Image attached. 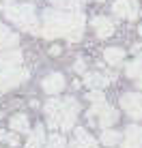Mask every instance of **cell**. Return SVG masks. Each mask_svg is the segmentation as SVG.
<instances>
[{"label":"cell","mask_w":142,"mask_h":148,"mask_svg":"<svg viewBox=\"0 0 142 148\" xmlns=\"http://www.w3.org/2000/svg\"><path fill=\"white\" fill-rule=\"evenodd\" d=\"M11 2H13V0H0V9H7Z\"/></svg>","instance_id":"4316f807"},{"label":"cell","mask_w":142,"mask_h":148,"mask_svg":"<svg viewBox=\"0 0 142 148\" xmlns=\"http://www.w3.org/2000/svg\"><path fill=\"white\" fill-rule=\"evenodd\" d=\"M41 86H43V90L48 95H58L60 90L65 88V77H63V73H50V75H45L43 82H41Z\"/></svg>","instance_id":"9c48e42d"},{"label":"cell","mask_w":142,"mask_h":148,"mask_svg":"<svg viewBox=\"0 0 142 148\" xmlns=\"http://www.w3.org/2000/svg\"><path fill=\"white\" fill-rule=\"evenodd\" d=\"M43 142H45L43 127H41V125H37V127L32 129V133H30L28 142H26V148H41V146H43Z\"/></svg>","instance_id":"2e32d148"},{"label":"cell","mask_w":142,"mask_h":148,"mask_svg":"<svg viewBox=\"0 0 142 148\" xmlns=\"http://www.w3.org/2000/svg\"><path fill=\"white\" fill-rule=\"evenodd\" d=\"M99 2H103V0H99Z\"/></svg>","instance_id":"f546056e"},{"label":"cell","mask_w":142,"mask_h":148,"mask_svg":"<svg viewBox=\"0 0 142 148\" xmlns=\"http://www.w3.org/2000/svg\"><path fill=\"white\" fill-rule=\"evenodd\" d=\"M50 54H52V56L60 54V47H58V45H54V47H50Z\"/></svg>","instance_id":"484cf974"},{"label":"cell","mask_w":142,"mask_h":148,"mask_svg":"<svg viewBox=\"0 0 142 148\" xmlns=\"http://www.w3.org/2000/svg\"><path fill=\"white\" fill-rule=\"evenodd\" d=\"M138 32H140V37H142V26H140V28H138Z\"/></svg>","instance_id":"f1b7e54d"},{"label":"cell","mask_w":142,"mask_h":148,"mask_svg":"<svg viewBox=\"0 0 142 148\" xmlns=\"http://www.w3.org/2000/svg\"><path fill=\"white\" fill-rule=\"evenodd\" d=\"M90 26H93L95 34L99 39H108L114 34V22L110 17H103V15H97V17L90 19Z\"/></svg>","instance_id":"52a82bcc"},{"label":"cell","mask_w":142,"mask_h":148,"mask_svg":"<svg viewBox=\"0 0 142 148\" xmlns=\"http://www.w3.org/2000/svg\"><path fill=\"white\" fill-rule=\"evenodd\" d=\"M114 79V73H84V84L93 90H101Z\"/></svg>","instance_id":"ba28073f"},{"label":"cell","mask_w":142,"mask_h":148,"mask_svg":"<svg viewBox=\"0 0 142 148\" xmlns=\"http://www.w3.org/2000/svg\"><path fill=\"white\" fill-rule=\"evenodd\" d=\"M125 73H127L129 77H134V79H142V58L129 62L127 67H125Z\"/></svg>","instance_id":"d6986e66"},{"label":"cell","mask_w":142,"mask_h":148,"mask_svg":"<svg viewBox=\"0 0 142 148\" xmlns=\"http://www.w3.org/2000/svg\"><path fill=\"white\" fill-rule=\"evenodd\" d=\"M86 17L82 11H54L48 9L43 11V26L39 30V34L45 39H58V37H67L69 41H80L82 39V30H84Z\"/></svg>","instance_id":"6da1fadb"},{"label":"cell","mask_w":142,"mask_h":148,"mask_svg":"<svg viewBox=\"0 0 142 148\" xmlns=\"http://www.w3.org/2000/svg\"><path fill=\"white\" fill-rule=\"evenodd\" d=\"M0 140H2V142H9L11 146H17V144H19V137H17V135H11V133H7V131H2V129H0Z\"/></svg>","instance_id":"7402d4cb"},{"label":"cell","mask_w":142,"mask_h":148,"mask_svg":"<svg viewBox=\"0 0 142 148\" xmlns=\"http://www.w3.org/2000/svg\"><path fill=\"white\" fill-rule=\"evenodd\" d=\"M131 52H134L136 56H138V58H142V43H136L134 47H131Z\"/></svg>","instance_id":"cb8c5ba5"},{"label":"cell","mask_w":142,"mask_h":148,"mask_svg":"<svg viewBox=\"0 0 142 148\" xmlns=\"http://www.w3.org/2000/svg\"><path fill=\"white\" fill-rule=\"evenodd\" d=\"M24 56L19 49H2L0 54V67H19Z\"/></svg>","instance_id":"7c38bea8"},{"label":"cell","mask_w":142,"mask_h":148,"mask_svg":"<svg viewBox=\"0 0 142 148\" xmlns=\"http://www.w3.org/2000/svg\"><path fill=\"white\" fill-rule=\"evenodd\" d=\"M123 148H142V127L129 125L127 129H125Z\"/></svg>","instance_id":"30bf717a"},{"label":"cell","mask_w":142,"mask_h":148,"mask_svg":"<svg viewBox=\"0 0 142 148\" xmlns=\"http://www.w3.org/2000/svg\"><path fill=\"white\" fill-rule=\"evenodd\" d=\"M4 17H7L9 22H13L15 26H19L22 30H26V32L39 34V30H41L32 4H15V7L9 4V7L4 9Z\"/></svg>","instance_id":"3957f363"},{"label":"cell","mask_w":142,"mask_h":148,"mask_svg":"<svg viewBox=\"0 0 142 148\" xmlns=\"http://www.w3.org/2000/svg\"><path fill=\"white\" fill-rule=\"evenodd\" d=\"M88 116H97L99 127H103V129L112 127L114 122L119 120V112H116L114 108H110L105 101H101V103H93V108L88 110Z\"/></svg>","instance_id":"5b68a950"},{"label":"cell","mask_w":142,"mask_h":148,"mask_svg":"<svg viewBox=\"0 0 142 148\" xmlns=\"http://www.w3.org/2000/svg\"><path fill=\"white\" fill-rule=\"evenodd\" d=\"M80 112V103L75 99H50L45 103V114H48V125L52 129L71 131L75 125V116Z\"/></svg>","instance_id":"7a4b0ae2"},{"label":"cell","mask_w":142,"mask_h":148,"mask_svg":"<svg viewBox=\"0 0 142 148\" xmlns=\"http://www.w3.org/2000/svg\"><path fill=\"white\" fill-rule=\"evenodd\" d=\"M19 43V37L15 32H11L2 22H0V49H11Z\"/></svg>","instance_id":"4fadbf2b"},{"label":"cell","mask_w":142,"mask_h":148,"mask_svg":"<svg viewBox=\"0 0 142 148\" xmlns=\"http://www.w3.org/2000/svg\"><path fill=\"white\" fill-rule=\"evenodd\" d=\"M28 77V71L26 69H19V67H0V90H9L19 86L24 79Z\"/></svg>","instance_id":"277c9868"},{"label":"cell","mask_w":142,"mask_h":148,"mask_svg":"<svg viewBox=\"0 0 142 148\" xmlns=\"http://www.w3.org/2000/svg\"><path fill=\"white\" fill-rule=\"evenodd\" d=\"M86 99L90 101V103H101V101H105V97L101 90H90L88 95H86Z\"/></svg>","instance_id":"44dd1931"},{"label":"cell","mask_w":142,"mask_h":148,"mask_svg":"<svg viewBox=\"0 0 142 148\" xmlns=\"http://www.w3.org/2000/svg\"><path fill=\"white\" fill-rule=\"evenodd\" d=\"M65 146H67L65 137L60 135V133H52V135H50V144L45 146V148H65Z\"/></svg>","instance_id":"ffe728a7"},{"label":"cell","mask_w":142,"mask_h":148,"mask_svg":"<svg viewBox=\"0 0 142 148\" xmlns=\"http://www.w3.org/2000/svg\"><path fill=\"white\" fill-rule=\"evenodd\" d=\"M103 58H105L108 64L119 67V64H123V60H125V52H123V47H105Z\"/></svg>","instance_id":"9a60e30c"},{"label":"cell","mask_w":142,"mask_h":148,"mask_svg":"<svg viewBox=\"0 0 142 148\" xmlns=\"http://www.w3.org/2000/svg\"><path fill=\"white\" fill-rule=\"evenodd\" d=\"M50 2H52L54 7H71L73 0H50Z\"/></svg>","instance_id":"603a6c76"},{"label":"cell","mask_w":142,"mask_h":148,"mask_svg":"<svg viewBox=\"0 0 142 148\" xmlns=\"http://www.w3.org/2000/svg\"><path fill=\"white\" fill-rule=\"evenodd\" d=\"M112 13L116 15V17L136 19L134 11H131V2H129V0H114V4H112Z\"/></svg>","instance_id":"5bb4252c"},{"label":"cell","mask_w":142,"mask_h":148,"mask_svg":"<svg viewBox=\"0 0 142 148\" xmlns=\"http://www.w3.org/2000/svg\"><path fill=\"white\" fill-rule=\"evenodd\" d=\"M123 142V135L119 133V131H112L108 127V129H103V133H101V144H105V146H116V144H121Z\"/></svg>","instance_id":"ac0fdd59"},{"label":"cell","mask_w":142,"mask_h":148,"mask_svg":"<svg viewBox=\"0 0 142 148\" xmlns=\"http://www.w3.org/2000/svg\"><path fill=\"white\" fill-rule=\"evenodd\" d=\"M75 71H80V73L84 71V60H78V62H75Z\"/></svg>","instance_id":"d4e9b609"},{"label":"cell","mask_w":142,"mask_h":148,"mask_svg":"<svg viewBox=\"0 0 142 148\" xmlns=\"http://www.w3.org/2000/svg\"><path fill=\"white\" fill-rule=\"evenodd\" d=\"M71 148H99L97 142L93 140L88 133H86L84 129H75L73 131V142H71Z\"/></svg>","instance_id":"8fae6325"},{"label":"cell","mask_w":142,"mask_h":148,"mask_svg":"<svg viewBox=\"0 0 142 148\" xmlns=\"http://www.w3.org/2000/svg\"><path fill=\"white\" fill-rule=\"evenodd\" d=\"M121 108H123L131 118L142 120V92H125L121 97Z\"/></svg>","instance_id":"8992f818"},{"label":"cell","mask_w":142,"mask_h":148,"mask_svg":"<svg viewBox=\"0 0 142 148\" xmlns=\"http://www.w3.org/2000/svg\"><path fill=\"white\" fill-rule=\"evenodd\" d=\"M11 129L15 133H28L30 131V122H28V116L24 114H15L11 118Z\"/></svg>","instance_id":"e0dca14e"},{"label":"cell","mask_w":142,"mask_h":148,"mask_svg":"<svg viewBox=\"0 0 142 148\" xmlns=\"http://www.w3.org/2000/svg\"><path fill=\"white\" fill-rule=\"evenodd\" d=\"M138 88H140V90H142V79H140V82H138Z\"/></svg>","instance_id":"83f0119b"}]
</instances>
